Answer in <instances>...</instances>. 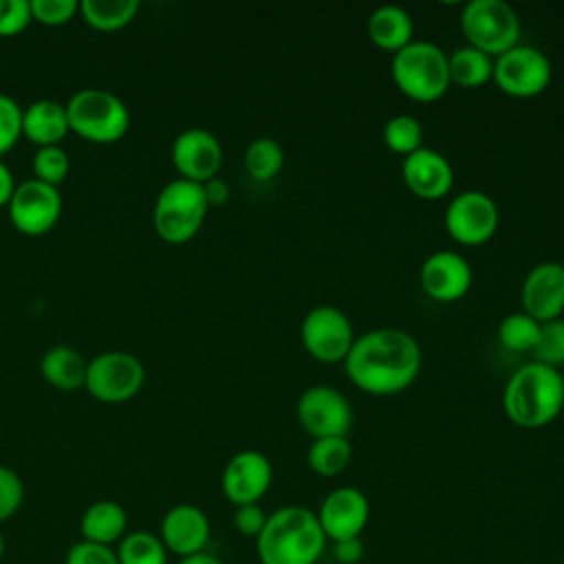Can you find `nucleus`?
Listing matches in <instances>:
<instances>
[{
  "label": "nucleus",
  "mask_w": 564,
  "mask_h": 564,
  "mask_svg": "<svg viewBox=\"0 0 564 564\" xmlns=\"http://www.w3.org/2000/svg\"><path fill=\"white\" fill-rule=\"evenodd\" d=\"M423 352L419 341L401 328H372L344 359L348 381L366 394L392 397L414 383L421 372Z\"/></svg>",
  "instance_id": "1"
},
{
  "label": "nucleus",
  "mask_w": 564,
  "mask_h": 564,
  "mask_svg": "<svg viewBox=\"0 0 564 564\" xmlns=\"http://www.w3.org/2000/svg\"><path fill=\"white\" fill-rule=\"evenodd\" d=\"M326 542L315 511L286 505L267 516V524L256 538V551L260 564H317Z\"/></svg>",
  "instance_id": "2"
},
{
  "label": "nucleus",
  "mask_w": 564,
  "mask_h": 564,
  "mask_svg": "<svg viewBox=\"0 0 564 564\" xmlns=\"http://www.w3.org/2000/svg\"><path fill=\"white\" fill-rule=\"evenodd\" d=\"M562 408L564 375L540 361L522 364L502 390V410L507 419L524 430H538L553 423Z\"/></svg>",
  "instance_id": "3"
},
{
  "label": "nucleus",
  "mask_w": 564,
  "mask_h": 564,
  "mask_svg": "<svg viewBox=\"0 0 564 564\" xmlns=\"http://www.w3.org/2000/svg\"><path fill=\"white\" fill-rule=\"evenodd\" d=\"M394 86L412 101H438L452 86L447 53L427 40H412L397 51L390 62Z\"/></svg>",
  "instance_id": "4"
},
{
  "label": "nucleus",
  "mask_w": 564,
  "mask_h": 564,
  "mask_svg": "<svg viewBox=\"0 0 564 564\" xmlns=\"http://www.w3.org/2000/svg\"><path fill=\"white\" fill-rule=\"evenodd\" d=\"M207 209L209 205L203 185L176 176L156 194L152 207V227L165 242L181 245L200 231Z\"/></svg>",
  "instance_id": "5"
},
{
  "label": "nucleus",
  "mask_w": 564,
  "mask_h": 564,
  "mask_svg": "<svg viewBox=\"0 0 564 564\" xmlns=\"http://www.w3.org/2000/svg\"><path fill=\"white\" fill-rule=\"evenodd\" d=\"M68 130L93 143L119 141L130 126L126 101L106 88H79L68 97Z\"/></svg>",
  "instance_id": "6"
},
{
  "label": "nucleus",
  "mask_w": 564,
  "mask_h": 564,
  "mask_svg": "<svg viewBox=\"0 0 564 564\" xmlns=\"http://www.w3.org/2000/svg\"><path fill=\"white\" fill-rule=\"evenodd\" d=\"M460 31L469 46L498 57L520 44V18L502 0H469L460 11Z\"/></svg>",
  "instance_id": "7"
},
{
  "label": "nucleus",
  "mask_w": 564,
  "mask_h": 564,
  "mask_svg": "<svg viewBox=\"0 0 564 564\" xmlns=\"http://www.w3.org/2000/svg\"><path fill=\"white\" fill-rule=\"evenodd\" d=\"M145 368L141 359L126 350H106L86 366L84 388L104 403H121L141 392Z\"/></svg>",
  "instance_id": "8"
},
{
  "label": "nucleus",
  "mask_w": 564,
  "mask_h": 564,
  "mask_svg": "<svg viewBox=\"0 0 564 564\" xmlns=\"http://www.w3.org/2000/svg\"><path fill=\"white\" fill-rule=\"evenodd\" d=\"M300 341L315 361L344 364L355 344V328L341 308L319 304L302 317Z\"/></svg>",
  "instance_id": "9"
},
{
  "label": "nucleus",
  "mask_w": 564,
  "mask_h": 564,
  "mask_svg": "<svg viewBox=\"0 0 564 564\" xmlns=\"http://www.w3.org/2000/svg\"><path fill=\"white\" fill-rule=\"evenodd\" d=\"M553 79V66L546 53L529 44H516L494 59L491 82L509 97L531 99L542 95Z\"/></svg>",
  "instance_id": "10"
},
{
  "label": "nucleus",
  "mask_w": 564,
  "mask_h": 564,
  "mask_svg": "<svg viewBox=\"0 0 564 564\" xmlns=\"http://www.w3.org/2000/svg\"><path fill=\"white\" fill-rule=\"evenodd\" d=\"M443 225L454 242L463 247H480L494 238L500 225V212L489 194L467 189L449 200Z\"/></svg>",
  "instance_id": "11"
},
{
  "label": "nucleus",
  "mask_w": 564,
  "mask_h": 564,
  "mask_svg": "<svg viewBox=\"0 0 564 564\" xmlns=\"http://www.w3.org/2000/svg\"><path fill=\"white\" fill-rule=\"evenodd\" d=\"M297 421L313 438L348 436L352 427V408L348 397L328 383L306 388L295 405Z\"/></svg>",
  "instance_id": "12"
},
{
  "label": "nucleus",
  "mask_w": 564,
  "mask_h": 564,
  "mask_svg": "<svg viewBox=\"0 0 564 564\" xmlns=\"http://www.w3.org/2000/svg\"><path fill=\"white\" fill-rule=\"evenodd\" d=\"M7 214L11 225L24 236H42L55 227L62 214V194L55 185L26 178L15 185Z\"/></svg>",
  "instance_id": "13"
},
{
  "label": "nucleus",
  "mask_w": 564,
  "mask_h": 564,
  "mask_svg": "<svg viewBox=\"0 0 564 564\" xmlns=\"http://www.w3.org/2000/svg\"><path fill=\"white\" fill-rule=\"evenodd\" d=\"M273 482V465L258 449H242L234 454L220 476L225 498L234 507L258 505Z\"/></svg>",
  "instance_id": "14"
},
{
  "label": "nucleus",
  "mask_w": 564,
  "mask_h": 564,
  "mask_svg": "<svg viewBox=\"0 0 564 564\" xmlns=\"http://www.w3.org/2000/svg\"><path fill=\"white\" fill-rule=\"evenodd\" d=\"M328 542L359 538L370 520V502L357 487L344 485L326 494L315 511Z\"/></svg>",
  "instance_id": "15"
},
{
  "label": "nucleus",
  "mask_w": 564,
  "mask_h": 564,
  "mask_svg": "<svg viewBox=\"0 0 564 564\" xmlns=\"http://www.w3.org/2000/svg\"><path fill=\"white\" fill-rule=\"evenodd\" d=\"M172 163L181 178L205 183L218 176L223 167V145L205 128H187L172 141Z\"/></svg>",
  "instance_id": "16"
},
{
  "label": "nucleus",
  "mask_w": 564,
  "mask_h": 564,
  "mask_svg": "<svg viewBox=\"0 0 564 564\" xmlns=\"http://www.w3.org/2000/svg\"><path fill=\"white\" fill-rule=\"evenodd\" d=\"M471 278L474 273L465 256L449 249L434 251L432 256H427L419 273L425 295L441 304L458 302L460 297H465L467 291L471 289Z\"/></svg>",
  "instance_id": "17"
},
{
  "label": "nucleus",
  "mask_w": 564,
  "mask_h": 564,
  "mask_svg": "<svg viewBox=\"0 0 564 564\" xmlns=\"http://www.w3.org/2000/svg\"><path fill=\"white\" fill-rule=\"evenodd\" d=\"M522 311L533 319L549 322L564 313V264L562 262H538L524 275L520 289Z\"/></svg>",
  "instance_id": "18"
},
{
  "label": "nucleus",
  "mask_w": 564,
  "mask_h": 564,
  "mask_svg": "<svg viewBox=\"0 0 564 564\" xmlns=\"http://www.w3.org/2000/svg\"><path fill=\"white\" fill-rule=\"evenodd\" d=\"M401 176L405 187L421 200H441L454 187L452 163L438 150L425 145L403 156Z\"/></svg>",
  "instance_id": "19"
},
{
  "label": "nucleus",
  "mask_w": 564,
  "mask_h": 564,
  "mask_svg": "<svg viewBox=\"0 0 564 564\" xmlns=\"http://www.w3.org/2000/svg\"><path fill=\"white\" fill-rule=\"evenodd\" d=\"M209 518L207 513L189 502L174 505L165 511L161 520V542L170 553H176L181 557H189L196 553H203L209 542Z\"/></svg>",
  "instance_id": "20"
},
{
  "label": "nucleus",
  "mask_w": 564,
  "mask_h": 564,
  "mask_svg": "<svg viewBox=\"0 0 564 564\" xmlns=\"http://www.w3.org/2000/svg\"><path fill=\"white\" fill-rule=\"evenodd\" d=\"M68 132L64 104L55 99H37L22 108V134L37 148L59 145Z\"/></svg>",
  "instance_id": "21"
},
{
  "label": "nucleus",
  "mask_w": 564,
  "mask_h": 564,
  "mask_svg": "<svg viewBox=\"0 0 564 564\" xmlns=\"http://www.w3.org/2000/svg\"><path fill=\"white\" fill-rule=\"evenodd\" d=\"M414 22L410 13L397 4L377 7L368 18V37L381 51L397 53L412 42Z\"/></svg>",
  "instance_id": "22"
},
{
  "label": "nucleus",
  "mask_w": 564,
  "mask_h": 564,
  "mask_svg": "<svg viewBox=\"0 0 564 564\" xmlns=\"http://www.w3.org/2000/svg\"><path fill=\"white\" fill-rule=\"evenodd\" d=\"M128 513L115 500H97L93 502L79 520L82 540L112 546L119 542L128 531Z\"/></svg>",
  "instance_id": "23"
},
{
  "label": "nucleus",
  "mask_w": 564,
  "mask_h": 564,
  "mask_svg": "<svg viewBox=\"0 0 564 564\" xmlns=\"http://www.w3.org/2000/svg\"><path fill=\"white\" fill-rule=\"evenodd\" d=\"M88 361L73 346H51L40 361L42 377L57 390L73 392L84 388Z\"/></svg>",
  "instance_id": "24"
},
{
  "label": "nucleus",
  "mask_w": 564,
  "mask_h": 564,
  "mask_svg": "<svg viewBox=\"0 0 564 564\" xmlns=\"http://www.w3.org/2000/svg\"><path fill=\"white\" fill-rule=\"evenodd\" d=\"M449 82L460 88H480L494 77V57L465 44L447 55Z\"/></svg>",
  "instance_id": "25"
},
{
  "label": "nucleus",
  "mask_w": 564,
  "mask_h": 564,
  "mask_svg": "<svg viewBox=\"0 0 564 564\" xmlns=\"http://www.w3.org/2000/svg\"><path fill=\"white\" fill-rule=\"evenodd\" d=\"M352 458V445L348 436H326V438H313L306 452L308 467L324 478H333L341 474Z\"/></svg>",
  "instance_id": "26"
},
{
  "label": "nucleus",
  "mask_w": 564,
  "mask_h": 564,
  "mask_svg": "<svg viewBox=\"0 0 564 564\" xmlns=\"http://www.w3.org/2000/svg\"><path fill=\"white\" fill-rule=\"evenodd\" d=\"M139 7V0H79V15L93 29L117 31L134 20Z\"/></svg>",
  "instance_id": "27"
},
{
  "label": "nucleus",
  "mask_w": 564,
  "mask_h": 564,
  "mask_svg": "<svg viewBox=\"0 0 564 564\" xmlns=\"http://www.w3.org/2000/svg\"><path fill=\"white\" fill-rule=\"evenodd\" d=\"M245 170L258 183L273 181L284 167V150L271 137L253 139L245 150Z\"/></svg>",
  "instance_id": "28"
},
{
  "label": "nucleus",
  "mask_w": 564,
  "mask_h": 564,
  "mask_svg": "<svg viewBox=\"0 0 564 564\" xmlns=\"http://www.w3.org/2000/svg\"><path fill=\"white\" fill-rule=\"evenodd\" d=\"M119 564H167V549L152 531H130L117 546Z\"/></svg>",
  "instance_id": "29"
},
{
  "label": "nucleus",
  "mask_w": 564,
  "mask_h": 564,
  "mask_svg": "<svg viewBox=\"0 0 564 564\" xmlns=\"http://www.w3.org/2000/svg\"><path fill=\"white\" fill-rule=\"evenodd\" d=\"M538 339L540 322L527 315L524 311L509 313L498 324V341L511 352H533Z\"/></svg>",
  "instance_id": "30"
},
{
  "label": "nucleus",
  "mask_w": 564,
  "mask_h": 564,
  "mask_svg": "<svg viewBox=\"0 0 564 564\" xmlns=\"http://www.w3.org/2000/svg\"><path fill=\"white\" fill-rule=\"evenodd\" d=\"M383 143L390 152L408 156L423 148V128L421 121L412 115H394L383 126Z\"/></svg>",
  "instance_id": "31"
},
{
  "label": "nucleus",
  "mask_w": 564,
  "mask_h": 564,
  "mask_svg": "<svg viewBox=\"0 0 564 564\" xmlns=\"http://www.w3.org/2000/svg\"><path fill=\"white\" fill-rule=\"evenodd\" d=\"M70 170V156L62 145H44L33 154V174L37 181L59 185Z\"/></svg>",
  "instance_id": "32"
},
{
  "label": "nucleus",
  "mask_w": 564,
  "mask_h": 564,
  "mask_svg": "<svg viewBox=\"0 0 564 564\" xmlns=\"http://www.w3.org/2000/svg\"><path fill=\"white\" fill-rule=\"evenodd\" d=\"M533 361L546 366H564V317L540 324V339L533 348Z\"/></svg>",
  "instance_id": "33"
},
{
  "label": "nucleus",
  "mask_w": 564,
  "mask_h": 564,
  "mask_svg": "<svg viewBox=\"0 0 564 564\" xmlns=\"http://www.w3.org/2000/svg\"><path fill=\"white\" fill-rule=\"evenodd\" d=\"M20 137H22V106L11 95L0 93V156L7 154Z\"/></svg>",
  "instance_id": "34"
},
{
  "label": "nucleus",
  "mask_w": 564,
  "mask_h": 564,
  "mask_svg": "<svg viewBox=\"0 0 564 564\" xmlns=\"http://www.w3.org/2000/svg\"><path fill=\"white\" fill-rule=\"evenodd\" d=\"M31 15L35 22L46 26L66 24L75 13H79L77 0H29Z\"/></svg>",
  "instance_id": "35"
},
{
  "label": "nucleus",
  "mask_w": 564,
  "mask_h": 564,
  "mask_svg": "<svg viewBox=\"0 0 564 564\" xmlns=\"http://www.w3.org/2000/svg\"><path fill=\"white\" fill-rule=\"evenodd\" d=\"M24 500V485L18 471L0 465V524L7 522Z\"/></svg>",
  "instance_id": "36"
},
{
  "label": "nucleus",
  "mask_w": 564,
  "mask_h": 564,
  "mask_svg": "<svg viewBox=\"0 0 564 564\" xmlns=\"http://www.w3.org/2000/svg\"><path fill=\"white\" fill-rule=\"evenodd\" d=\"M31 20L29 0H0V37L22 33Z\"/></svg>",
  "instance_id": "37"
},
{
  "label": "nucleus",
  "mask_w": 564,
  "mask_h": 564,
  "mask_svg": "<svg viewBox=\"0 0 564 564\" xmlns=\"http://www.w3.org/2000/svg\"><path fill=\"white\" fill-rule=\"evenodd\" d=\"M64 564H119V560L112 546L79 540L68 549Z\"/></svg>",
  "instance_id": "38"
},
{
  "label": "nucleus",
  "mask_w": 564,
  "mask_h": 564,
  "mask_svg": "<svg viewBox=\"0 0 564 564\" xmlns=\"http://www.w3.org/2000/svg\"><path fill=\"white\" fill-rule=\"evenodd\" d=\"M267 524V513L260 505H242L234 511V529L245 538H258Z\"/></svg>",
  "instance_id": "39"
},
{
  "label": "nucleus",
  "mask_w": 564,
  "mask_h": 564,
  "mask_svg": "<svg viewBox=\"0 0 564 564\" xmlns=\"http://www.w3.org/2000/svg\"><path fill=\"white\" fill-rule=\"evenodd\" d=\"M333 557L339 564H357L364 557V542H361V538H350V540L333 542Z\"/></svg>",
  "instance_id": "40"
},
{
  "label": "nucleus",
  "mask_w": 564,
  "mask_h": 564,
  "mask_svg": "<svg viewBox=\"0 0 564 564\" xmlns=\"http://www.w3.org/2000/svg\"><path fill=\"white\" fill-rule=\"evenodd\" d=\"M203 192H205V198H207V205H209V207L225 205V203L229 200V194H231L227 181L220 178V176H214V178L205 181V183H203Z\"/></svg>",
  "instance_id": "41"
},
{
  "label": "nucleus",
  "mask_w": 564,
  "mask_h": 564,
  "mask_svg": "<svg viewBox=\"0 0 564 564\" xmlns=\"http://www.w3.org/2000/svg\"><path fill=\"white\" fill-rule=\"evenodd\" d=\"M15 178H13V174H11V170H9V165L0 159V205H7L9 203V198H11V194H13V189H15Z\"/></svg>",
  "instance_id": "42"
},
{
  "label": "nucleus",
  "mask_w": 564,
  "mask_h": 564,
  "mask_svg": "<svg viewBox=\"0 0 564 564\" xmlns=\"http://www.w3.org/2000/svg\"><path fill=\"white\" fill-rule=\"evenodd\" d=\"M178 564H225L223 560H218L216 555H209V553H196V555H189V557H181Z\"/></svg>",
  "instance_id": "43"
},
{
  "label": "nucleus",
  "mask_w": 564,
  "mask_h": 564,
  "mask_svg": "<svg viewBox=\"0 0 564 564\" xmlns=\"http://www.w3.org/2000/svg\"><path fill=\"white\" fill-rule=\"evenodd\" d=\"M4 555V535H2V531H0V557Z\"/></svg>",
  "instance_id": "44"
},
{
  "label": "nucleus",
  "mask_w": 564,
  "mask_h": 564,
  "mask_svg": "<svg viewBox=\"0 0 564 564\" xmlns=\"http://www.w3.org/2000/svg\"><path fill=\"white\" fill-rule=\"evenodd\" d=\"M562 264H564V262H562Z\"/></svg>",
  "instance_id": "45"
}]
</instances>
